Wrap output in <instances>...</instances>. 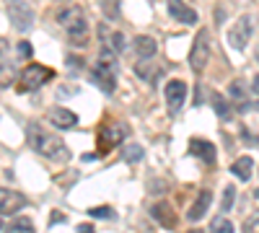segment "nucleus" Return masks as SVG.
<instances>
[{
    "label": "nucleus",
    "mask_w": 259,
    "mask_h": 233,
    "mask_svg": "<svg viewBox=\"0 0 259 233\" xmlns=\"http://www.w3.org/2000/svg\"><path fill=\"white\" fill-rule=\"evenodd\" d=\"M16 52H18V57H21V60H29V57L34 55V47H31V41H18Z\"/></svg>",
    "instance_id": "nucleus-29"
},
{
    "label": "nucleus",
    "mask_w": 259,
    "mask_h": 233,
    "mask_svg": "<svg viewBox=\"0 0 259 233\" xmlns=\"http://www.w3.org/2000/svg\"><path fill=\"white\" fill-rule=\"evenodd\" d=\"M50 78H52V70H50V68L39 65V62H31V65H26L24 70H21L16 88H18V94H31V91H36V88L45 86Z\"/></svg>",
    "instance_id": "nucleus-3"
},
{
    "label": "nucleus",
    "mask_w": 259,
    "mask_h": 233,
    "mask_svg": "<svg viewBox=\"0 0 259 233\" xmlns=\"http://www.w3.org/2000/svg\"><path fill=\"white\" fill-rule=\"evenodd\" d=\"M228 96H231L233 101H244L246 91H244V80H241V78H236L231 86H228Z\"/></svg>",
    "instance_id": "nucleus-26"
},
{
    "label": "nucleus",
    "mask_w": 259,
    "mask_h": 233,
    "mask_svg": "<svg viewBox=\"0 0 259 233\" xmlns=\"http://www.w3.org/2000/svg\"><path fill=\"white\" fill-rule=\"evenodd\" d=\"M168 16L177 18L179 24H197V13L189 6H184L182 0H168Z\"/></svg>",
    "instance_id": "nucleus-14"
},
{
    "label": "nucleus",
    "mask_w": 259,
    "mask_h": 233,
    "mask_svg": "<svg viewBox=\"0 0 259 233\" xmlns=\"http://www.w3.org/2000/svg\"><path fill=\"white\" fill-rule=\"evenodd\" d=\"M6 52H8V39H6V36H0V60L6 57Z\"/></svg>",
    "instance_id": "nucleus-34"
},
{
    "label": "nucleus",
    "mask_w": 259,
    "mask_h": 233,
    "mask_svg": "<svg viewBox=\"0 0 259 233\" xmlns=\"http://www.w3.org/2000/svg\"><path fill=\"white\" fill-rule=\"evenodd\" d=\"M256 109H259V104H256Z\"/></svg>",
    "instance_id": "nucleus-41"
},
{
    "label": "nucleus",
    "mask_w": 259,
    "mask_h": 233,
    "mask_svg": "<svg viewBox=\"0 0 259 233\" xmlns=\"http://www.w3.org/2000/svg\"><path fill=\"white\" fill-rule=\"evenodd\" d=\"M207 60H210V36L202 29L194 36V44H192V52H189V65H192L194 73H202L207 68Z\"/></svg>",
    "instance_id": "nucleus-5"
},
{
    "label": "nucleus",
    "mask_w": 259,
    "mask_h": 233,
    "mask_svg": "<svg viewBox=\"0 0 259 233\" xmlns=\"http://www.w3.org/2000/svg\"><path fill=\"white\" fill-rule=\"evenodd\" d=\"M101 11L109 21H117L119 18V0H101Z\"/></svg>",
    "instance_id": "nucleus-25"
},
{
    "label": "nucleus",
    "mask_w": 259,
    "mask_h": 233,
    "mask_svg": "<svg viewBox=\"0 0 259 233\" xmlns=\"http://www.w3.org/2000/svg\"><path fill=\"white\" fill-rule=\"evenodd\" d=\"M112 47H114V52H122V50L127 47L124 34H114V36H112Z\"/></svg>",
    "instance_id": "nucleus-31"
},
{
    "label": "nucleus",
    "mask_w": 259,
    "mask_h": 233,
    "mask_svg": "<svg viewBox=\"0 0 259 233\" xmlns=\"http://www.w3.org/2000/svg\"><path fill=\"white\" fill-rule=\"evenodd\" d=\"M16 78V68L11 65V62H6V65H0V88H8L11 83Z\"/></svg>",
    "instance_id": "nucleus-24"
},
{
    "label": "nucleus",
    "mask_w": 259,
    "mask_h": 233,
    "mask_svg": "<svg viewBox=\"0 0 259 233\" xmlns=\"http://www.w3.org/2000/svg\"><path fill=\"white\" fill-rule=\"evenodd\" d=\"M6 13L11 18L13 29H18V31H29L34 24V11L24 0H6Z\"/></svg>",
    "instance_id": "nucleus-4"
},
{
    "label": "nucleus",
    "mask_w": 259,
    "mask_h": 233,
    "mask_svg": "<svg viewBox=\"0 0 259 233\" xmlns=\"http://www.w3.org/2000/svg\"><path fill=\"white\" fill-rule=\"evenodd\" d=\"M210 233H233V223L223 215H218L212 223H210Z\"/></svg>",
    "instance_id": "nucleus-23"
},
{
    "label": "nucleus",
    "mask_w": 259,
    "mask_h": 233,
    "mask_svg": "<svg viewBox=\"0 0 259 233\" xmlns=\"http://www.w3.org/2000/svg\"><path fill=\"white\" fill-rule=\"evenodd\" d=\"M127 135V127L124 124H112V127H101L99 130V145H101V153L104 156L106 151H112V148Z\"/></svg>",
    "instance_id": "nucleus-9"
},
{
    "label": "nucleus",
    "mask_w": 259,
    "mask_h": 233,
    "mask_svg": "<svg viewBox=\"0 0 259 233\" xmlns=\"http://www.w3.org/2000/svg\"><path fill=\"white\" fill-rule=\"evenodd\" d=\"M135 73H138V78H143V80H148V83H156V78H158V70H156L153 65H148V60H140V62H138Z\"/></svg>",
    "instance_id": "nucleus-19"
},
{
    "label": "nucleus",
    "mask_w": 259,
    "mask_h": 233,
    "mask_svg": "<svg viewBox=\"0 0 259 233\" xmlns=\"http://www.w3.org/2000/svg\"><path fill=\"white\" fill-rule=\"evenodd\" d=\"M163 96H166V107L171 114H177L182 109V104L187 99V83L184 80H168L166 88H163Z\"/></svg>",
    "instance_id": "nucleus-7"
},
{
    "label": "nucleus",
    "mask_w": 259,
    "mask_h": 233,
    "mask_svg": "<svg viewBox=\"0 0 259 233\" xmlns=\"http://www.w3.org/2000/svg\"><path fill=\"white\" fill-rule=\"evenodd\" d=\"M133 47H135V52H138L140 60H150V57L156 55V50H158L156 39H153V36H148V34H138L135 41H133Z\"/></svg>",
    "instance_id": "nucleus-16"
},
{
    "label": "nucleus",
    "mask_w": 259,
    "mask_h": 233,
    "mask_svg": "<svg viewBox=\"0 0 259 233\" xmlns=\"http://www.w3.org/2000/svg\"><path fill=\"white\" fill-rule=\"evenodd\" d=\"M244 230H246V233H259V213H254V215L246 220Z\"/></svg>",
    "instance_id": "nucleus-30"
},
{
    "label": "nucleus",
    "mask_w": 259,
    "mask_h": 233,
    "mask_svg": "<svg viewBox=\"0 0 259 233\" xmlns=\"http://www.w3.org/2000/svg\"><path fill=\"white\" fill-rule=\"evenodd\" d=\"M89 215H91V218H101V220H114V218H117L114 207H91Z\"/></svg>",
    "instance_id": "nucleus-27"
},
{
    "label": "nucleus",
    "mask_w": 259,
    "mask_h": 233,
    "mask_svg": "<svg viewBox=\"0 0 259 233\" xmlns=\"http://www.w3.org/2000/svg\"><path fill=\"white\" fill-rule=\"evenodd\" d=\"M91 80L96 83V86H99L106 96H112L114 88H117V70L101 65V62H96V68L91 70Z\"/></svg>",
    "instance_id": "nucleus-8"
},
{
    "label": "nucleus",
    "mask_w": 259,
    "mask_h": 233,
    "mask_svg": "<svg viewBox=\"0 0 259 233\" xmlns=\"http://www.w3.org/2000/svg\"><path fill=\"white\" fill-rule=\"evenodd\" d=\"M99 62L101 65H106V68H119L117 65V52H114V47H109V44H104L101 50H99Z\"/></svg>",
    "instance_id": "nucleus-20"
},
{
    "label": "nucleus",
    "mask_w": 259,
    "mask_h": 233,
    "mask_svg": "<svg viewBox=\"0 0 259 233\" xmlns=\"http://www.w3.org/2000/svg\"><path fill=\"white\" fill-rule=\"evenodd\" d=\"M29 145L34 148L36 153H41L47 161H55V163H68L70 161V151H68V145H65L57 135H47L36 122L29 124Z\"/></svg>",
    "instance_id": "nucleus-1"
},
{
    "label": "nucleus",
    "mask_w": 259,
    "mask_h": 233,
    "mask_svg": "<svg viewBox=\"0 0 259 233\" xmlns=\"http://www.w3.org/2000/svg\"><path fill=\"white\" fill-rule=\"evenodd\" d=\"M254 197H256V200H259V189H256V192H254Z\"/></svg>",
    "instance_id": "nucleus-38"
},
{
    "label": "nucleus",
    "mask_w": 259,
    "mask_h": 233,
    "mask_svg": "<svg viewBox=\"0 0 259 233\" xmlns=\"http://www.w3.org/2000/svg\"><path fill=\"white\" fill-rule=\"evenodd\" d=\"M210 205H212V195H210V189H202V192H197V200L192 202V207L187 210V218H189V220H200V218H205Z\"/></svg>",
    "instance_id": "nucleus-13"
},
{
    "label": "nucleus",
    "mask_w": 259,
    "mask_h": 233,
    "mask_svg": "<svg viewBox=\"0 0 259 233\" xmlns=\"http://www.w3.org/2000/svg\"><path fill=\"white\" fill-rule=\"evenodd\" d=\"M150 215H153V218H156V223H158V225H163V228H174V225H177L174 207L166 205V202H158V205L150 207Z\"/></svg>",
    "instance_id": "nucleus-15"
},
{
    "label": "nucleus",
    "mask_w": 259,
    "mask_h": 233,
    "mask_svg": "<svg viewBox=\"0 0 259 233\" xmlns=\"http://www.w3.org/2000/svg\"><path fill=\"white\" fill-rule=\"evenodd\" d=\"M189 153L192 156H197L200 161H205V163H215V145L212 143H207V140H202V137H192L189 140Z\"/></svg>",
    "instance_id": "nucleus-12"
},
{
    "label": "nucleus",
    "mask_w": 259,
    "mask_h": 233,
    "mask_svg": "<svg viewBox=\"0 0 259 233\" xmlns=\"http://www.w3.org/2000/svg\"><path fill=\"white\" fill-rule=\"evenodd\" d=\"M231 171L239 176L241 181H246L249 176H251V171H254V161H251V156H241V158H236L233 161V166H231Z\"/></svg>",
    "instance_id": "nucleus-17"
},
{
    "label": "nucleus",
    "mask_w": 259,
    "mask_h": 233,
    "mask_svg": "<svg viewBox=\"0 0 259 233\" xmlns=\"http://www.w3.org/2000/svg\"><path fill=\"white\" fill-rule=\"evenodd\" d=\"M210 104H212L215 114H218L221 119H228V117H231V107H228V101H226V96H223L221 91H212V94H210Z\"/></svg>",
    "instance_id": "nucleus-18"
},
{
    "label": "nucleus",
    "mask_w": 259,
    "mask_h": 233,
    "mask_svg": "<svg viewBox=\"0 0 259 233\" xmlns=\"http://www.w3.org/2000/svg\"><path fill=\"white\" fill-rule=\"evenodd\" d=\"M0 228H3V218H0Z\"/></svg>",
    "instance_id": "nucleus-40"
},
{
    "label": "nucleus",
    "mask_w": 259,
    "mask_h": 233,
    "mask_svg": "<svg viewBox=\"0 0 259 233\" xmlns=\"http://www.w3.org/2000/svg\"><path fill=\"white\" fill-rule=\"evenodd\" d=\"M96 158H99L96 153H85V156H83V161H96Z\"/></svg>",
    "instance_id": "nucleus-37"
},
{
    "label": "nucleus",
    "mask_w": 259,
    "mask_h": 233,
    "mask_svg": "<svg viewBox=\"0 0 259 233\" xmlns=\"http://www.w3.org/2000/svg\"><path fill=\"white\" fill-rule=\"evenodd\" d=\"M68 65L70 68H83L85 62H83V57H68Z\"/></svg>",
    "instance_id": "nucleus-32"
},
{
    "label": "nucleus",
    "mask_w": 259,
    "mask_h": 233,
    "mask_svg": "<svg viewBox=\"0 0 259 233\" xmlns=\"http://www.w3.org/2000/svg\"><path fill=\"white\" fill-rule=\"evenodd\" d=\"M50 223H52V225H57V223H65V215L60 213V210H55V213H52V218H50Z\"/></svg>",
    "instance_id": "nucleus-33"
},
{
    "label": "nucleus",
    "mask_w": 259,
    "mask_h": 233,
    "mask_svg": "<svg viewBox=\"0 0 259 233\" xmlns=\"http://www.w3.org/2000/svg\"><path fill=\"white\" fill-rule=\"evenodd\" d=\"M233 202H236V187H226V192H223V213H228V210L233 207Z\"/></svg>",
    "instance_id": "nucleus-28"
},
{
    "label": "nucleus",
    "mask_w": 259,
    "mask_h": 233,
    "mask_svg": "<svg viewBox=\"0 0 259 233\" xmlns=\"http://www.w3.org/2000/svg\"><path fill=\"white\" fill-rule=\"evenodd\" d=\"M122 156H124V161L127 163H138V161H143V156H145V151L140 145H124V151H122Z\"/></svg>",
    "instance_id": "nucleus-21"
},
{
    "label": "nucleus",
    "mask_w": 259,
    "mask_h": 233,
    "mask_svg": "<svg viewBox=\"0 0 259 233\" xmlns=\"http://www.w3.org/2000/svg\"><path fill=\"white\" fill-rule=\"evenodd\" d=\"M47 119L57 127V130H70V127H75V124H78L75 112L65 109V107H52V109L47 112Z\"/></svg>",
    "instance_id": "nucleus-11"
},
{
    "label": "nucleus",
    "mask_w": 259,
    "mask_h": 233,
    "mask_svg": "<svg viewBox=\"0 0 259 233\" xmlns=\"http://www.w3.org/2000/svg\"><path fill=\"white\" fill-rule=\"evenodd\" d=\"M189 233H202V230H189Z\"/></svg>",
    "instance_id": "nucleus-39"
},
{
    "label": "nucleus",
    "mask_w": 259,
    "mask_h": 233,
    "mask_svg": "<svg viewBox=\"0 0 259 233\" xmlns=\"http://www.w3.org/2000/svg\"><path fill=\"white\" fill-rule=\"evenodd\" d=\"M6 233H36V230H34V225H31L29 218H21V220H13L6 228Z\"/></svg>",
    "instance_id": "nucleus-22"
},
{
    "label": "nucleus",
    "mask_w": 259,
    "mask_h": 233,
    "mask_svg": "<svg viewBox=\"0 0 259 233\" xmlns=\"http://www.w3.org/2000/svg\"><path fill=\"white\" fill-rule=\"evenodd\" d=\"M251 34H254V18H251V16H241V18L228 29V44H231L233 50L241 52V50L249 44Z\"/></svg>",
    "instance_id": "nucleus-6"
},
{
    "label": "nucleus",
    "mask_w": 259,
    "mask_h": 233,
    "mask_svg": "<svg viewBox=\"0 0 259 233\" xmlns=\"http://www.w3.org/2000/svg\"><path fill=\"white\" fill-rule=\"evenodd\" d=\"M251 91L259 96V75H254V78H251Z\"/></svg>",
    "instance_id": "nucleus-36"
},
{
    "label": "nucleus",
    "mask_w": 259,
    "mask_h": 233,
    "mask_svg": "<svg viewBox=\"0 0 259 233\" xmlns=\"http://www.w3.org/2000/svg\"><path fill=\"white\" fill-rule=\"evenodd\" d=\"M78 233H96V230H94V225H89V223H80V225H78Z\"/></svg>",
    "instance_id": "nucleus-35"
},
{
    "label": "nucleus",
    "mask_w": 259,
    "mask_h": 233,
    "mask_svg": "<svg viewBox=\"0 0 259 233\" xmlns=\"http://www.w3.org/2000/svg\"><path fill=\"white\" fill-rule=\"evenodd\" d=\"M57 24L65 29V36H68L70 44L85 47V41H89V21H85V13L80 8L57 11Z\"/></svg>",
    "instance_id": "nucleus-2"
},
{
    "label": "nucleus",
    "mask_w": 259,
    "mask_h": 233,
    "mask_svg": "<svg viewBox=\"0 0 259 233\" xmlns=\"http://www.w3.org/2000/svg\"><path fill=\"white\" fill-rule=\"evenodd\" d=\"M21 207H26V197L11 192V189H0V215H13Z\"/></svg>",
    "instance_id": "nucleus-10"
}]
</instances>
